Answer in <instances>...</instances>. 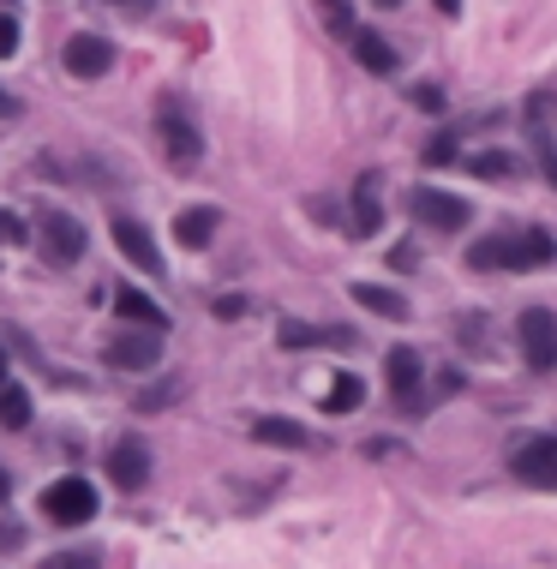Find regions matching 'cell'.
I'll use <instances>...</instances> for the list:
<instances>
[{"mask_svg": "<svg viewBox=\"0 0 557 569\" xmlns=\"http://www.w3.org/2000/svg\"><path fill=\"white\" fill-rule=\"evenodd\" d=\"M12 546H19V528L7 521V528H0V551H12Z\"/></svg>", "mask_w": 557, "mask_h": 569, "instance_id": "obj_33", "label": "cell"}, {"mask_svg": "<svg viewBox=\"0 0 557 569\" xmlns=\"http://www.w3.org/2000/svg\"><path fill=\"white\" fill-rule=\"evenodd\" d=\"M240 312H246L240 294H223V300H216V318H240Z\"/></svg>", "mask_w": 557, "mask_h": 569, "instance_id": "obj_30", "label": "cell"}, {"mask_svg": "<svg viewBox=\"0 0 557 569\" xmlns=\"http://www.w3.org/2000/svg\"><path fill=\"white\" fill-rule=\"evenodd\" d=\"M37 252H42V265H54V270L79 265L84 258V228L72 223L66 210H42L37 216Z\"/></svg>", "mask_w": 557, "mask_h": 569, "instance_id": "obj_3", "label": "cell"}, {"mask_svg": "<svg viewBox=\"0 0 557 569\" xmlns=\"http://www.w3.org/2000/svg\"><path fill=\"white\" fill-rule=\"evenodd\" d=\"M156 138H163V151H168V163H174V168H198L204 138H198L193 114H186L180 102H163V108H156Z\"/></svg>", "mask_w": 557, "mask_h": 569, "instance_id": "obj_4", "label": "cell"}, {"mask_svg": "<svg viewBox=\"0 0 557 569\" xmlns=\"http://www.w3.org/2000/svg\"><path fill=\"white\" fill-rule=\"evenodd\" d=\"M42 516H49L54 528H84V521H96V486L79 474L54 479V486L42 492Z\"/></svg>", "mask_w": 557, "mask_h": 569, "instance_id": "obj_2", "label": "cell"}, {"mask_svg": "<svg viewBox=\"0 0 557 569\" xmlns=\"http://www.w3.org/2000/svg\"><path fill=\"white\" fill-rule=\"evenodd\" d=\"M109 479L121 492H138L144 479H151V449H144L138 437H121V444L109 449Z\"/></svg>", "mask_w": 557, "mask_h": 569, "instance_id": "obj_8", "label": "cell"}, {"mask_svg": "<svg viewBox=\"0 0 557 569\" xmlns=\"http://www.w3.org/2000/svg\"><path fill=\"white\" fill-rule=\"evenodd\" d=\"M114 246H121L126 265H138L144 276H163V258H156V240H151V228H144V223L121 216V223H114Z\"/></svg>", "mask_w": 557, "mask_h": 569, "instance_id": "obj_9", "label": "cell"}, {"mask_svg": "<svg viewBox=\"0 0 557 569\" xmlns=\"http://www.w3.org/2000/svg\"><path fill=\"white\" fill-rule=\"evenodd\" d=\"M0 377H7V348H0Z\"/></svg>", "mask_w": 557, "mask_h": 569, "instance_id": "obj_35", "label": "cell"}, {"mask_svg": "<svg viewBox=\"0 0 557 569\" xmlns=\"http://www.w3.org/2000/svg\"><path fill=\"white\" fill-rule=\"evenodd\" d=\"M414 102H420V108H444V96H437L432 84H420V91H414Z\"/></svg>", "mask_w": 557, "mask_h": 569, "instance_id": "obj_31", "label": "cell"}, {"mask_svg": "<svg viewBox=\"0 0 557 569\" xmlns=\"http://www.w3.org/2000/svg\"><path fill=\"white\" fill-rule=\"evenodd\" d=\"M414 265H420V252H414L408 240H402V246H390V270H414Z\"/></svg>", "mask_w": 557, "mask_h": 569, "instance_id": "obj_29", "label": "cell"}, {"mask_svg": "<svg viewBox=\"0 0 557 569\" xmlns=\"http://www.w3.org/2000/svg\"><path fill=\"white\" fill-rule=\"evenodd\" d=\"M384 372H390V390H395V402H414V390H420V377H426V366H420V354L414 348H390L384 354Z\"/></svg>", "mask_w": 557, "mask_h": 569, "instance_id": "obj_12", "label": "cell"}, {"mask_svg": "<svg viewBox=\"0 0 557 569\" xmlns=\"http://www.w3.org/2000/svg\"><path fill=\"white\" fill-rule=\"evenodd\" d=\"M174 390H180L174 377H168V384H151V390H144V396L132 402V407H144V414H156V407H168V402H174Z\"/></svg>", "mask_w": 557, "mask_h": 569, "instance_id": "obj_26", "label": "cell"}, {"mask_svg": "<svg viewBox=\"0 0 557 569\" xmlns=\"http://www.w3.org/2000/svg\"><path fill=\"white\" fill-rule=\"evenodd\" d=\"M509 474H516L522 486L557 492V437H527V444H516V456H509Z\"/></svg>", "mask_w": 557, "mask_h": 569, "instance_id": "obj_7", "label": "cell"}, {"mask_svg": "<svg viewBox=\"0 0 557 569\" xmlns=\"http://www.w3.org/2000/svg\"><path fill=\"white\" fill-rule=\"evenodd\" d=\"M360 402H365V384H360L354 372H336V377H330V402H324V407H330V414H354Z\"/></svg>", "mask_w": 557, "mask_h": 569, "instance_id": "obj_20", "label": "cell"}, {"mask_svg": "<svg viewBox=\"0 0 557 569\" xmlns=\"http://www.w3.org/2000/svg\"><path fill=\"white\" fill-rule=\"evenodd\" d=\"M156 335H163V330H151V335H114V342H109V366H121V372H151L156 354H163V348H156Z\"/></svg>", "mask_w": 557, "mask_h": 569, "instance_id": "obj_11", "label": "cell"}, {"mask_svg": "<svg viewBox=\"0 0 557 569\" xmlns=\"http://www.w3.org/2000/svg\"><path fill=\"white\" fill-rule=\"evenodd\" d=\"M378 7H402V0H378Z\"/></svg>", "mask_w": 557, "mask_h": 569, "instance_id": "obj_37", "label": "cell"}, {"mask_svg": "<svg viewBox=\"0 0 557 569\" xmlns=\"http://www.w3.org/2000/svg\"><path fill=\"white\" fill-rule=\"evenodd\" d=\"M378 228H384V210H378V174H365L360 193H354V235L372 240Z\"/></svg>", "mask_w": 557, "mask_h": 569, "instance_id": "obj_16", "label": "cell"}, {"mask_svg": "<svg viewBox=\"0 0 557 569\" xmlns=\"http://www.w3.org/2000/svg\"><path fill=\"white\" fill-rule=\"evenodd\" d=\"M354 306H365V312H378V318H408V300L395 294V288H378V282H354Z\"/></svg>", "mask_w": 557, "mask_h": 569, "instance_id": "obj_17", "label": "cell"}, {"mask_svg": "<svg viewBox=\"0 0 557 569\" xmlns=\"http://www.w3.org/2000/svg\"><path fill=\"white\" fill-rule=\"evenodd\" d=\"M114 66V49L102 37H91V31H79L66 42V72L72 79H102V72Z\"/></svg>", "mask_w": 557, "mask_h": 569, "instance_id": "obj_10", "label": "cell"}, {"mask_svg": "<svg viewBox=\"0 0 557 569\" xmlns=\"http://www.w3.org/2000/svg\"><path fill=\"white\" fill-rule=\"evenodd\" d=\"M0 504H7V474H0Z\"/></svg>", "mask_w": 557, "mask_h": 569, "instance_id": "obj_36", "label": "cell"}, {"mask_svg": "<svg viewBox=\"0 0 557 569\" xmlns=\"http://www.w3.org/2000/svg\"><path fill=\"white\" fill-rule=\"evenodd\" d=\"M12 49H19V19L0 12V54H12Z\"/></svg>", "mask_w": 557, "mask_h": 569, "instance_id": "obj_28", "label": "cell"}, {"mask_svg": "<svg viewBox=\"0 0 557 569\" xmlns=\"http://www.w3.org/2000/svg\"><path fill=\"white\" fill-rule=\"evenodd\" d=\"M216 235V204H193V210L174 216V240L180 246H210Z\"/></svg>", "mask_w": 557, "mask_h": 569, "instance_id": "obj_15", "label": "cell"}, {"mask_svg": "<svg viewBox=\"0 0 557 569\" xmlns=\"http://www.w3.org/2000/svg\"><path fill=\"white\" fill-rule=\"evenodd\" d=\"M42 569H96V551H91V546L54 551V558H42Z\"/></svg>", "mask_w": 557, "mask_h": 569, "instance_id": "obj_24", "label": "cell"}, {"mask_svg": "<svg viewBox=\"0 0 557 569\" xmlns=\"http://www.w3.org/2000/svg\"><path fill=\"white\" fill-rule=\"evenodd\" d=\"M252 437H258V444H276V449H318L312 432L295 426V420H282V414H264L252 426Z\"/></svg>", "mask_w": 557, "mask_h": 569, "instance_id": "obj_13", "label": "cell"}, {"mask_svg": "<svg viewBox=\"0 0 557 569\" xmlns=\"http://www.w3.org/2000/svg\"><path fill=\"white\" fill-rule=\"evenodd\" d=\"M0 426H7V432H24V426H31V390L0 384Z\"/></svg>", "mask_w": 557, "mask_h": 569, "instance_id": "obj_19", "label": "cell"}, {"mask_svg": "<svg viewBox=\"0 0 557 569\" xmlns=\"http://www.w3.org/2000/svg\"><path fill=\"white\" fill-rule=\"evenodd\" d=\"M12 114H19V96H7V91H0V121H12Z\"/></svg>", "mask_w": 557, "mask_h": 569, "instance_id": "obj_32", "label": "cell"}, {"mask_svg": "<svg viewBox=\"0 0 557 569\" xmlns=\"http://www.w3.org/2000/svg\"><path fill=\"white\" fill-rule=\"evenodd\" d=\"M114 312L132 318V324H144V330H168V312L151 294H138V288H121V294H114Z\"/></svg>", "mask_w": 557, "mask_h": 569, "instance_id": "obj_14", "label": "cell"}, {"mask_svg": "<svg viewBox=\"0 0 557 569\" xmlns=\"http://www.w3.org/2000/svg\"><path fill=\"white\" fill-rule=\"evenodd\" d=\"M408 204H414V216H420L426 228H437V235H456V228H467V216H474V204H467V198L432 193V186H414Z\"/></svg>", "mask_w": 557, "mask_h": 569, "instance_id": "obj_6", "label": "cell"}, {"mask_svg": "<svg viewBox=\"0 0 557 569\" xmlns=\"http://www.w3.org/2000/svg\"><path fill=\"white\" fill-rule=\"evenodd\" d=\"M276 342H282V348H312V342H348V330H312V324H295V318H288V324L276 330Z\"/></svg>", "mask_w": 557, "mask_h": 569, "instance_id": "obj_21", "label": "cell"}, {"mask_svg": "<svg viewBox=\"0 0 557 569\" xmlns=\"http://www.w3.org/2000/svg\"><path fill=\"white\" fill-rule=\"evenodd\" d=\"M318 7H324V24H330V31L354 37V7H348V0H318Z\"/></svg>", "mask_w": 557, "mask_h": 569, "instance_id": "obj_25", "label": "cell"}, {"mask_svg": "<svg viewBox=\"0 0 557 569\" xmlns=\"http://www.w3.org/2000/svg\"><path fill=\"white\" fill-rule=\"evenodd\" d=\"M516 342H522L527 366L551 372L557 366V312H546V306H527V312L516 318Z\"/></svg>", "mask_w": 557, "mask_h": 569, "instance_id": "obj_5", "label": "cell"}, {"mask_svg": "<svg viewBox=\"0 0 557 569\" xmlns=\"http://www.w3.org/2000/svg\"><path fill=\"white\" fill-rule=\"evenodd\" d=\"M474 258L479 270H539V265H551L557 258V240L546 235V228H527V235H492V240H474Z\"/></svg>", "mask_w": 557, "mask_h": 569, "instance_id": "obj_1", "label": "cell"}, {"mask_svg": "<svg viewBox=\"0 0 557 569\" xmlns=\"http://www.w3.org/2000/svg\"><path fill=\"white\" fill-rule=\"evenodd\" d=\"M467 168H474L479 180H509V174H516V168H509V156H504V151H486V156H474Z\"/></svg>", "mask_w": 557, "mask_h": 569, "instance_id": "obj_23", "label": "cell"}, {"mask_svg": "<svg viewBox=\"0 0 557 569\" xmlns=\"http://www.w3.org/2000/svg\"><path fill=\"white\" fill-rule=\"evenodd\" d=\"M456 156H462V133H437V138L426 144V163H432V168H450Z\"/></svg>", "mask_w": 557, "mask_h": 569, "instance_id": "obj_22", "label": "cell"}, {"mask_svg": "<svg viewBox=\"0 0 557 569\" xmlns=\"http://www.w3.org/2000/svg\"><path fill=\"white\" fill-rule=\"evenodd\" d=\"M24 240V223L12 210H0V246H19Z\"/></svg>", "mask_w": 557, "mask_h": 569, "instance_id": "obj_27", "label": "cell"}, {"mask_svg": "<svg viewBox=\"0 0 557 569\" xmlns=\"http://www.w3.org/2000/svg\"><path fill=\"white\" fill-rule=\"evenodd\" d=\"M354 54H360L365 72H378V79H390V72H395V49L378 31H354Z\"/></svg>", "mask_w": 557, "mask_h": 569, "instance_id": "obj_18", "label": "cell"}, {"mask_svg": "<svg viewBox=\"0 0 557 569\" xmlns=\"http://www.w3.org/2000/svg\"><path fill=\"white\" fill-rule=\"evenodd\" d=\"M437 12H462V0H437Z\"/></svg>", "mask_w": 557, "mask_h": 569, "instance_id": "obj_34", "label": "cell"}]
</instances>
